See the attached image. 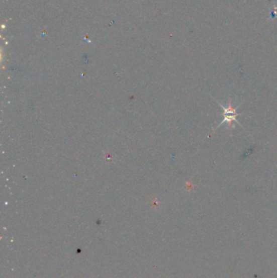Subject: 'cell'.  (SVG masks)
Masks as SVG:
<instances>
[{
  "instance_id": "6da1fadb",
  "label": "cell",
  "mask_w": 277,
  "mask_h": 278,
  "mask_svg": "<svg viewBox=\"0 0 277 278\" xmlns=\"http://www.w3.org/2000/svg\"><path fill=\"white\" fill-rule=\"evenodd\" d=\"M220 104V107L222 108L223 110H224V113H223V117H224V119H223L222 122L219 125L216 129H218L220 126H222L223 124L227 123L228 124V126H232V128H234V125H233V122H237L238 125L241 126V124L238 122V121L237 120V116H239V113H237V109H239V107L237 108H235L233 109V106H232V102L231 100H229V104H228V107H224L222 104L220 103H218Z\"/></svg>"
}]
</instances>
